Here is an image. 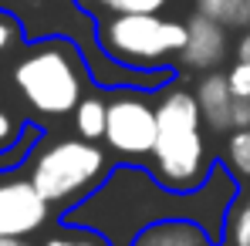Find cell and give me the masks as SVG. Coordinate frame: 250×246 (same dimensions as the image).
<instances>
[{
	"instance_id": "obj_16",
	"label": "cell",
	"mask_w": 250,
	"mask_h": 246,
	"mask_svg": "<svg viewBox=\"0 0 250 246\" xmlns=\"http://www.w3.org/2000/svg\"><path fill=\"white\" fill-rule=\"evenodd\" d=\"M223 246H250V189H240L227 212Z\"/></svg>"
},
{
	"instance_id": "obj_8",
	"label": "cell",
	"mask_w": 250,
	"mask_h": 246,
	"mask_svg": "<svg viewBox=\"0 0 250 246\" xmlns=\"http://www.w3.org/2000/svg\"><path fill=\"white\" fill-rule=\"evenodd\" d=\"M227 54H230V31L223 24H216V20H209V17L193 10L186 17V47H183L176 64L183 71L207 75V71H220Z\"/></svg>"
},
{
	"instance_id": "obj_14",
	"label": "cell",
	"mask_w": 250,
	"mask_h": 246,
	"mask_svg": "<svg viewBox=\"0 0 250 246\" xmlns=\"http://www.w3.org/2000/svg\"><path fill=\"white\" fill-rule=\"evenodd\" d=\"M220 162L230 169V175L240 182V189H250V128H237L227 135Z\"/></svg>"
},
{
	"instance_id": "obj_3",
	"label": "cell",
	"mask_w": 250,
	"mask_h": 246,
	"mask_svg": "<svg viewBox=\"0 0 250 246\" xmlns=\"http://www.w3.org/2000/svg\"><path fill=\"white\" fill-rule=\"evenodd\" d=\"M10 81L24 105L41 118H68L88 95V84H95L84 47L64 34L27 44L14 61Z\"/></svg>"
},
{
	"instance_id": "obj_18",
	"label": "cell",
	"mask_w": 250,
	"mask_h": 246,
	"mask_svg": "<svg viewBox=\"0 0 250 246\" xmlns=\"http://www.w3.org/2000/svg\"><path fill=\"white\" fill-rule=\"evenodd\" d=\"M227 78H230V88L237 98H250V61H233Z\"/></svg>"
},
{
	"instance_id": "obj_17",
	"label": "cell",
	"mask_w": 250,
	"mask_h": 246,
	"mask_svg": "<svg viewBox=\"0 0 250 246\" xmlns=\"http://www.w3.org/2000/svg\"><path fill=\"white\" fill-rule=\"evenodd\" d=\"M24 24H21V17L17 14H10V10H0V54H10V51H17V47H24Z\"/></svg>"
},
{
	"instance_id": "obj_2",
	"label": "cell",
	"mask_w": 250,
	"mask_h": 246,
	"mask_svg": "<svg viewBox=\"0 0 250 246\" xmlns=\"http://www.w3.org/2000/svg\"><path fill=\"white\" fill-rule=\"evenodd\" d=\"M156 115H159V138L146 169L172 192L203 189L220 159L209 152L207 122L193 88L172 81L163 91H156Z\"/></svg>"
},
{
	"instance_id": "obj_5",
	"label": "cell",
	"mask_w": 250,
	"mask_h": 246,
	"mask_svg": "<svg viewBox=\"0 0 250 246\" xmlns=\"http://www.w3.org/2000/svg\"><path fill=\"white\" fill-rule=\"evenodd\" d=\"M95 44L102 54L135 71H163L186 47V20L166 14H115L95 20Z\"/></svg>"
},
{
	"instance_id": "obj_13",
	"label": "cell",
	"mask_w": 250,
	"mask_h": 246,
	"mask_svg": "<svg viewBox=\"0 0 250 246\" xmlns=\"http://www.w3.org/2000/svg\"><path fill=\"white\" fill-rule=\"evenodd\" d=\"M193 10L223 24L227 31H244L250 24V0H193Z\"/></svg>"
},
{
	"instance_id": "obj_11",
	"label": "cell",
	"mask_w": 250,
	"mask_h": 246,
	"mask_svg": "<svg viewBox=\"0 0 250 246\" xmlns=\"http://www.w3.org/2000/svg\"><path fill=\"white\" fill-rule=\"evenodd\" d=\"M105 122H108V98L102 95H84L78 101V108L71 112V125H75V135L88 138V142H102L105 138Z\"/></svg>"
},
{
	"instance_id": "obj_19",
	"label": "cell",
	"mask_w": 250,
	"mask_h": 246,
	"mask_svg": "<svg viewBox=\"0 0 250 246\" xmlns=\"http://www.w3.org/2000/svg\"><path fill=\"white\" fill-rule=\"evenodd\" d=\"M24 125H27V122H17L10 112H3V108H0V152H3V149H10V145L21 138Z\"/></svg>"
},
{
	"instance_id": "obj_12",
	"label": "cell",
	"mask_w": 250,
	"mask_h": 246,
	"mask_svg": "<svg viewBox=\"0 0 250 246\" xmlns=\"http://www.w3.org/2000/svg\"><path fill=\"white\" fill-rule=\"evenodd\" d=\"M172 0H75V7L84 17L102 20L115 14H163Z\"/></svg>"
},
{
	"instance_id": "obj_6",
	"label": "cell",
	"mask_w": 250,
	"mask_h": 246,
	"mask_svg": "<svg viewBox=\"0 0 250 246\" xmlns=\"http://www.w3.org/2000/svg\"><path fill=\"white\" fill-rule=\"evenodd\" d=\"M159 138L156 95L142 88H115L108 95V122L102 145L115 155V162L146 165Z\"/></svg>"
},
{
	"instance_id": "obj_22",
	"label": "cell",
	"mask_w": 250,
	"mask_h": 246,
	"mask_svg": "<svg viewBox=\"0 0 250 246\" xmlns=\"http://www.w3.org/2000/svg\"><path fill=\"white\" fill-rule=\"evenodd\" d=\"M0 246H34V243L24 236H0Z\"/></svg>"
},
{
	"instance_id": "obj_15",
	"label": "cell",
	"mask_w": 250,
	"mask_h": 246,
	"mask_svg": "<svg viewBox=\"0 0 250 246\" xmlns=\"http://www.w3.org/2000/svg\"><path fill=\"white\" fill-rule=\"evenodd\" d=\"M41 246H115V243L105 233L91 229V226H78V223L58 219V229H51Z\"/></svg>"
},
{
	"instance_id": "obj_10",
	"label": "cell",
	"mask_w": 250,
	"mask_h": 246,
	"mask_svg": "<svg viewBox=\"0 0 250 246\" xmlns=\"http://www.w3.org/2000/svg\"><path fill=\"white\" fill-rule=\"evenodd\" d=\"M132 246H216L209 233L193 219H163L149 229H142Z\"/></svg>"
},
{
	"instance_id": "obj_21",
	"label": "cell",
	"mask_w": 250,
	"mask_h": 246,
	"mask_svg": "<svg viewBox=\"0 0 250 246\" xmlns=\"http://www.w3.org/2000/svg\"><path fill=\"white\" fill-rule=\"evenodd\" d=\"M237 61H250V24L240 31V38H237Z\"/></svg>"
},
{
	"instance_id": "obj_1",
	"label": "cell",
	"mask_w": 250,
	"mask_h": 246,
	"mask_svg": "<svg viewBox=\"0 0 250 246\" xmlns=\"http://www.w3.org/2000/svg\"><path fill=\"white\" fill-rule=\"evenodd\" d=\"M240 192V182L230 175L223 162L213 165V175L203 189L196 192H172L166 189L146 165L139 162H119L112 175L84 199L75 206L64 223L91 226L105 233L115 246H132V240L163 223V219H193L209 233V240L223 246L227 236V212Z\"/></svg>"
},
{
	"instance_id": "obj_7",
	"label": "cell",
	"mask_w": 250,
	"mask_h": 246,
	"mask_svg": "<svg viewBox=\"0 0 250 246\" xmlns=\"http://www.w3.org/2000/svg\"><path fill=\"white\" fill-rule=\"evenodd\" d=\"M58 219L54 206L41 196L31 175L21 169L0 172V236H38L44 226Z\"/></svg>"
},
{
	"instance_id": "obj_9",
	"label": "cell",
	"mask_w": 250,
	"mask_h": 246,
	"mask_svg": "<svg viewBox=\"0 0 250 246\" xmlns=\"http://www.w3.org/2000/svg\"><path fill=\"white\" fill-rule=\"evenodd\" d=\"M193 95L200 101V112H203V122H207L209 132H233V88H230V78L227 71H207L200 81L193 84Z\"/></svg>"
},
{
	"instance_id": "obj_20",
	"label": "cell",
	"mask_w": 250,
	"mask_h": 246,
	"mask_svg": "<svg viewBox=\"0 0 250 246\" xmlns=\"http://www.w3.org/2000/svg\"><path fill=\"white\" fill-rule=\"evenodd\" d=\"M237 128H250V98H237L233 101V132Z\"/></svg>"
},
{
	"instance_id": "obj_4",
	"label": "cell",
	"mask_w": 250,
	"mask_h": 246,
	"mask_svg": "<svg viewBox=\"0 0 250 246\" xmlns=\"http://www.w3.org/2000/svg\"><path fill=\"white\" fill-rule=\"evenodd\" d=\"M115 165H119L115 155L102 142L64 135V138H41L31 159L24 162V172L61 219L75 206H82L112 175Z\"/></svg>"
}]
</instances>
